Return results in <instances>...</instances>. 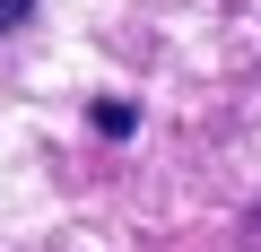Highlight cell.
I'll return each instance as SVG.
<instances>
[{
  "instance_id": "cell-1",
  "label": "cell",
  "mask_w": 261,
  "mask_h": 252,
  "mask_svg": "<svg viewBox=\"0 0 261 252\" xmlns=\"http://www.w3.org/2000/svg\"><path fill=\"white\" fill-rule=\"evenodd\" d=\"M27 9H35V0H0V26H27Z\"/></svg>"
}]
</instances>
